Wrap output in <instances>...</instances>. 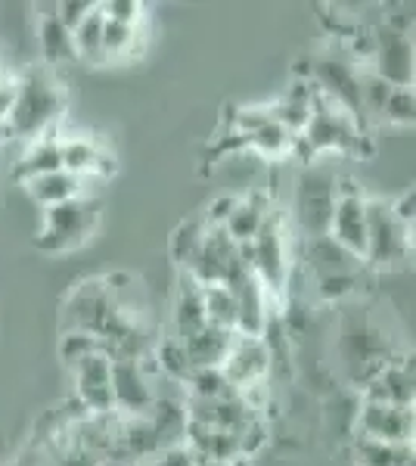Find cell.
<instances>
[{
    "instance_id": "1",
    "label": "cell",
    "mask_w": 416,
    "mask_h": 466,
    "mask_svg": "<svg viewBox=\"0 0 416 466\" xmlns=\"http://www.w3.org/2000/svg\"><path fill=\"white\" fill-rule=\"evenodd\" d=\"M66 112V87L50 72L32 69L16 81V100H13L6 131L16 137L37 140L50 131L53 122Z\"/></svg>"
},
{
    "instance_id": "2",
    "label": "cell",
    "mask_w": 416,
    "mask_h": 466,
    "mask_svg": "<svg viewBox=\"0 0 416 466\" xmlns=\"http://www.w3.org/2000/svg\"><path fill=\"white\" fill-rule=\"evenodd\" d=\"M295 149H299L305 162H311L320 153L364 156V127L354 116H348L339 103L327 100V96L314 90L311 118H308L305 131L295 137Z\"/></svg>"
},
{
    "instance_id": "3",
    "label": "cell",
    "mask_w": 416,
    "mask_h": 466,
    "mask_svg": "<svg viewBox=\"0 0 416 466\" xmlns=\"http://www.w3.org/2000/svg\"><path fill=\"white\" fill-rule=\"evenodd\" d=\"M305 265L314 277L317 296L327 302H342V299L354 296L367 274V265L360 255L348 252L342 243L323 233V237H311L305 243Z\"/></svg>"
},
{
    "instance_id": "4",
    "label": "cell",
    "mask_w": 416,
    "mask_h": 466,
    "mask_svg": "<svg viewBox=\"0 0 416 466\" xmlns=\"http://www.w3.org/2000/svg\"><path fill=\"white\" fill-rule=\"evenodd\" d=\"M100 199L96 197H75L69 202L44 208L41 230L35 237V249L47 255L75 252L87 243L100 228Z\"/></svg>"
},
{
    "instance_id": "5",
    "label": "cell",
    "mask_w": 416,
    "mask_h": 466,
    "mask_svg": "<svg viewBox=\"0 0 416 466\" xmlns=\"http://www.w3.org/2000/svg\"><path fill=\"white\" fill-rule=\"evenodd\" d=\"M339 199V175L330 165H305V171L295 180L292 215L295 224L305 233V239L323 237L330 230V218Z\"/></svg>"
},
{
    "instance_id": "6",
    "label": "cell",
    "mask_w": 416,
    "mask_h": 466,
    "mask_svg": "<svg viewBox=\"0 0 416 466\" xmlns=\"http://www.w3.org/2000/svg\"><path fill=\"white\" fill-rule=\"evenodd\" d=\"M413 255V230L391 215L385 199H367V270H395Z\"/></svg>"
},
{
    "instance_id": "7",
    "label": "cell",
    "mask_w": 416,
    "mask_h": 466,
    "mask_svg": "<svg viewBox=\"0 0 416 466\" xmlns=\"http://www.w3.org/2000/svg\"><path fill=\"white\" fill-rule=\"evenodd\" d=\"M370 59H373V75L391 87H413V37L411 19L389 16L382 25H376L370 37Z\"/></svg>"
},
{
    "instance_id": "8",
    "label": "cell",
    "mask_w": 416,
    "mask_h": 466,
    "mask_svg": "<svg viewBox=\"0 0 416 466\" xmlns=\"http://www.w3.org/2000/svg\"><path fill=\"white\" fill-rule=\"evenodd\" d=\"M317 94H323L327 100L339 103L348 116H354L360 125H364V94H360V85H364V75L358 72L354 59L348 56H320L314 59L311 66V78Z\"/></svg>"
},
{
    "instance_id": "9",
    "label": "cell",
    "mask_w": 416,
    "mask_h": 466,
    "mask_svg": "<svg viewBox=\"0 0 416 466\" xmlns=\"http://www.w3.org/2000/svg\"><path fill=\"white\" fill-rule=\"evenodd\" d=\"M239 249H243L249 268H252V274L259 277L264 289L283 292L286 280H289V252H286V237L274 212L268 215V221L261 224L252 243L239 246Z\"/></svg>"
},
{
    "instance_id": "10",
    "label": "cell",
    "mask_w": 416,
    "mask_h": 466,
    "mask_svg": "<svg viewBox=\"0 0 416 466\" xmlns=\"http://www.w3.org/2000/svg\"><path fill=\"white\" fill-rule=\"evenodd\" d=\"M330 237L348 252L364 258L367 249V199L351 180H339V199L330 218Z\"/></svg>"
},
{
    "instance_id": "11",
    "label": "cell",
    "mask_w": 416,
    "mask_h": 466,
    "mask_svg": "<svg viewBox=\"0 0 416 466\" xmlns=\"http://www.w3.org/2000/svg\"><path fill=\"white\" fill-rule=\"evenodd\" d=\"M270 370V349L264 342V336H243L237 333L227 351L221 373L233 389L259 386Z\"/></svg>"
},
{
    "instance_id": "12",
    "label": "cell",
    "mask_w": 416,
    "mask_h": 466,
    "mask_svg": "<svg viewBox=\"0 0 416 466\" xmlns=\"http://www.w3.org/2000/svg\"><path fill=\"white\" fill-rule=\"evenodd\" d=\"M237 258H239V246H233V239L221 228H208L199 249L193 255V261L184 270L196 283H202V287H218V283L227 280V274L237 265Z\"/></svg>"
},
{
    "instance_id": "13",
    "label": "cell",
    "mask_w": 416,
    "mask_h": 466,
    "mask_svg": "<svg viewBox=\"0 0 416 466\" xmlns=\"http://www.w3.org/2000/svg\"><path fill=\"white\" fill-rule=\"evenodd\" d=\"M358 435L376 441H395V445H413L416 413L413 408H395L382 401H364L358 413Z\"/></svg>"
},
{
    "instance_id": "14",
    "label": "cell",
    "mask_w": 416,
    "mask_h": 466,
    "mask_svg": "<svg viewBox=\"0 0 416 466\" xmlns=\"http://www.w3.org/2000/svg\"><path fill=\"white\" fill-rule=\"evenodd\" d=\"M75 377V392H78L81 404L94 413H109L116 410L112 404V358L109 351H94V355L81 358L72 367Z\"/></svg>"
},
{
    "instance_id": "15",
    "label": "cell",
    "mask_w": 416,
    "mask_h": 466,
    "mask_svg": "<svg viewBox=\"0 0 416 466\" xmlns=\"http://www.w3.org/2000/svg\"><path fill=\"white\" fill-rule=\"evenodd\" d=\"M112 404L127 413L153 410L156 395L137 358H112Z\"/></svg>"
},
{
    "instance_id": "16",
    "label": "cell",
    "mask_w": 416,
    "mask_h": 466,
    "mask_svg": "<svg viewBox=\"0 0 416 466\" xmlns=\"http://www.w3.org/2000/svg\"><path fill=\"white\" fill-rule=\"evenodd\" d=\"M413 358L389 360L373 380L367 382V401L395 404V408H413L416 386H413Z\"/></svg>"
},
{
    "instance_id": "17",
    "label": "cell",
    "mask_w": 416,
    "mask_h": 466,
    "mask_svg": "<svg viewBox=\"0 0 416 466\" xmlns=\"http://www.w3.org/2000/svg\"><path fill=\"white\" fill-rule=\"evenodd\" d=\"M206 308H202V283H196L187 270L178 277V292H174V329L178 342L190 339L199 329H206Z\"/></svg>"
},
{
    "instance_id": "18",
    "label": "cell",
    "mask_w": 416,
    "mask_h": 466,
    "mask_svg": "<svg viewBox=\"0 0 416 466\" xmlns=\"http://www.w3.org/2000/svg\"><path fill=\"white\" fill-rule=\"evenodd\" d=\"M63 168L75 177H106L116 175V159L106 149H100L94 140L69 137L63 140Z\"/></svg>"
},
{
    "instance_id": "19",
    "label": "cell",
    "mask_w": 416,
    "mask_h": 466,
    "mask_svg": "<svg viewBox=\"0 0 416 466\" xmlns=\"http://www.w3.org/2000/svg\"><path fill=\"white\" fill-rule=\"evenodd\" d=\"M237 333H227V329H215V327H206L199 329L190 339H184V355H187V364H190V373L193 370H221L227 351H230V342Z\"/></svg>"
},
{
    "instance_id": "20",
    "label": "cell",
    "mask_w": 416,
    "mask_h": 466,
    "mask_svg": "<svg viewBox=\"0 0 416 466\" xmlns=\"http://www.w3.org/2000/svg\"><path fill=\"white\" fill-rule=\"evenodd\" d=\"M311 109H314V85L311 81H299V85H292L274 106H268L264 112H268L279 127H286L292 137H299V134L305 131L308 118H311Z\"/></svg>"
},
{
    "instance_id": "21",
    "label": "cell",
    "mask_w": 416,
    "mask_h": 466,
    "mask_svg": "<svg viewBox=\"0 0 416 466\" xmlns=\"http://www.w3.org/2000/svg\"><path fill=\"white\" fill-rule=\"evenodd\" d=\"M268 199L252 193L246 199H237L233 212L227 215V221L221 224V230L233 239V246H249L255 239V233L261 230V224L268 221Z\"/></svg>"
},
{
    "instance_id": "22",
    "label": "cell",
    "mask_w": 416,
    "mask_h": 466,
    "mask_svg": "<svg viewBox=\"0 0 416 466\" xmlns=\"http://www.w3.org/2000/svg\"><path fill=\"white\" fill-rule=\"evenodd\" d=\"M25 193L32 197L37 206L50 208V206H59V202H69L75 197H85V180L69 175L66 168L59 171H50V175H41V177H32L25 180Z\"/></svg>"
},
{
    "instance_id": "23",
    "label": "cell",
    "mask_w": 416,
    "mask_h": 466,
    "mask_svg": "<svg viewBox=\"0 0 416 466\" xmlns=\"http://www.w3.org/2000/svg\"><path fill=\"white\" fill-rule=\"evenodd\" d=\"M59 168H63V137L44 134V137L32 140L28 153L19 159L16 177H19V184H25V180L50 175V171H59Z\"/></svg>"
},
{
    "instance_id": "24",
    "label": "cell",
    "mask_w": 416,
    "mask_h": 466,
    "mask_svg": "<svg viewBox=\"0 0 416 466\" xmlns=\"http://www.w3.org/2000/svg\"><path fill=\"white\" fill-rule=\"evenodd\" d=\"M37 44H41V56L44 63L50 66H66L75 63V44H72V32L56 19V13H44L37 19Z\"/></svg>"
},
{
    "instance_id": "25",
    "label": "cell",
    "mask_w": 416,
    "mask_h": 466,
    "mask_svg": "<svg viewBox=\"0 0 416 466\" xmlns=\"http://www.w3.org/2000/svg\"><path fill=\"white\" fill-rule=\"evenodd\" d=\"M354 461H358V466H411L413 445H395V441H376L367 439V435H358Z\"/></svg>"
},
{
    "instance_id": "26",
    "label": "cell",
    "mask_w": 416,
    "mask_h": 466,
    "mask_svg": "<svg viewBox=\"0 0 416 466\" xmlns=\"http://www.w3.org/2000/svg\"><path fill=\"white\" fill-rule=\"evenodd\" d=\"M103 10L100 4H94V10L81 19V25L72 32V44H75V59L81 63H90V66H103L106 56H103Z\"/></svg>"
},
{
    "instance_id": "27",
    "label": "cell",
    "mask_w": 416,
    "mask_h": 466,
    "mask_svg": "<svg viewBox=\"0 0 416 466\" xmlns=\"http://www.w3.org/2000/svg\"><path fill=\"white\" fill-rule=\"evenodd\" d=\"M202 308H206V323L215 329L237 333V299L233 292L218 283V287H202Z\"/></svg>"
},
{
    "instance_id": "28",
    "label": "cell",
    "mask_w": 416,
    "mask_h": 466,
    "mask_svg": "<svg viewBox=\"0 0 416 466\" xmlns=\"http://www.w3.org/2000/svg\"><path fill=\"white\" fill-rule=\"evenodd\" d=\"M206 230H208L206 218H190V221H180L178 228H174L171 239H168V252H171V258L178 261L180 270L193 261V255H196V249H199Z\"/></svg>"
},
{
    "instance_id": "29",
    "label": "cell",
    "mask_w": 416,
    "mask_h": 466,
    "mask_svg": "<svg viewBox=\"0 0 416 466\" xmlns=\"http://www.w3.org/2000/svg\"><path fill=\"white\" fill-rule=\"evenodd\" d=\"M380 116L389 125L411 127L416 122V94H413V87H391V94L385 96Z\"/></svg>"
},
{
    "instance_id": "30",
    "label": "cell",
    "mask_w": 416,
    "mask_h": 466,
    "mask_svg": "<svg viewBox=\"0 0 416 466\" xmlns=\"http://www.w3.org/2000/svg\"><path fill=\"white\" fill-rule=\"evenodd\" d=\"M134 44H137V28L122 25V22H112V19L103 22V56H106V63H109V59H122Z\"/></svg>"
},
{
    "instance_id": "31",
    "label": "cell",
    "mask_w": 416,
    "mask_h": 466,
    "mask_svg": "<svg viewBox=\"0 0 416 466\" xmlns=\"http://www.w3.org/2000/svg\"><path fill=\"white\" fill-rule=\"evenodd\" d=\"M94 351H106V349L100 339H94V336H87V333H66L63 342H59V358H63V364L69 367V370L81 358L94 355Z\"/></svg>"
},
{
    "instance_id": "32",
    "label": "cell",
    "mask_w": 416,
    "mask_h": 466,
    "mask_svg": "<svg viewBox=\"0 0 416 466\" xmlns=\"http://www.w3.org/2000/svg\"><path fill=\"white\" fill-rule=\"evenodd\" d=\"M100 10L106 19L122 22V25L131 28H137L143 19V4H137V0H106V4H100Z\"/></svg>"
},
{
    "instance_id": "33",
    "label": "cell",
    "mask_w": 416,
    "mask_h": 466,
    "mask_svg": "<svg viewBox=\"0 0 416 466\" xmlns=\"http://www.w3.org/2000/svg\"><path fill=\"white\" fill-rule=\"evenodd\" d=\"M90 10H94V4H90V0H63V4L53 6L56 19L63 22V25L69 28V32H75V28L81 25V19H85Z\"/></svg>"
},
{
    "instance_id": "34",
    "label": "cell",
    "mask_w": 416,
    "mask_h": 466,
    "mask_svg": "<svg viewBox=\"0 0 416 466\" xmlns=\"http://www.w3.org/2000/svg\"><path fill=\"white\" fill-rule=\"evenodd\" d=\"M389 206H391V215H395L407 230H413V221H416V190L413 187L401 193L398 199H391Z\"/></svg>"
},
{
    "instance_id": "35",
    "label": "cell",
    "mask_w": 416,
    "mask_h": 466,
    "mask_svg": "<svg viewBox=\"0 0 416 466\" xmlns=\"http://www.w3.org/2000/svg\"><path fill=\"white\" fill-rule=\"evenodd\" d=\"M162 364H165V370L174 373V377H190V364H187L184 345H180V342H168V345H165Z\"/></svg>"
},
{
    "instance_id": "36",
    "label": "cell",
    "mask_w": 416,
    "mask_h": 466,
    "mask_svg": "<svg viewBox=\"0 0 416 466\" xmlns=\"http://www.w3.org/2000/svg\"><path fill=\"white\" fill-rule=\"evenodd\" d=\"M13 100H16V81H6L4 87H0V127L6 125V118H10V109H13Z\"/></svg>"
},
{
    "instance_id": "37",
    "label": "cell",
    "mask_w": 416,
    "mask_h": 466,
    "mask_svg": "<svg viewBox=\"0 0 416 466\" xmlns=\"http://www.w3.org/2000/svg\"><path fill=\"white\" fill-rule=\"evenodd\" d=\"M56 466H100V461H96L90 451H72V454H66Z\"/></svg>"
},
{
    "instance_id": "38",
    "label": "cell",
    "mask_w": 416,
    "mask_h": 466,
    "mask_svg": "<svg viewBox=\"0 0 416 466\" xmlns=\"http://www.w3.org/2000/svg\"><path fill=\"white\" fill-rule=\"evenodd\" d=\"M158 466H196V457L190 451H168Z\"/></svg>"
},
{
    "instance_id": "39",
    "label": "cell",
    "mask_w": 416,
    "mask_h": 466,
    "mask_svg": "<svg viewBox=\"0 0 416 466\" xmlns=\"http://www.w3.org/2000/svg\"><path fill=\"white\" fill-rule=\"evenodd\" d=\"M196 466H237V463H215V461H196Z\"/></svg>"
},
{
    "instance_id": "40",
    "label": "cell",
    "mask_w": 416,
    "mask_h": 466,
    "mask_svg": "<svg viewBox=\"0 0 416 466\" xmlns=\"http://www.w3.org/2000/svg\"><path fill=\"white\" fill-rule=\"evenodd\" d=\"M6 81H10V78H6V75H4V69H0V87H4Z\"/></svg>"
},
{
    "instance_id": "41",
    "label": "cell",
    "mask_w": 416,
    "mask_h": 466,
    "mask_svg": "<svg viewBox=\"0 0 416 466\" xmlns=\"http://www.w3.org/2000/svg\"><path fill=\"white\" fill-rule=\"evenodd\" d=\"M411 466H413V463H411Z\"/></svg>"
}]
</instances>
